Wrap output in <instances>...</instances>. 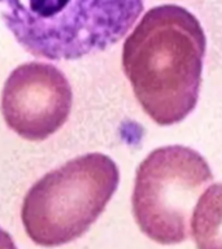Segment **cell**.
<instances>
[{
  "label": "cell",
  "instance_id": "obj_6",
  "mask_svg": "<svg viewBox=\"0 0 222 249\" xmlns=\"http://www.w3.org/2000/svg\"><path fill=\"white\" fill-rule=\"evenodd\" d=\"M191 233L198 249H222V183L210 186L199 197Z\"/></svg>",
  "mask_w": 222,
  "mask_h": 249
},
{
  "label": "cell",
  "instance_id": "obj_1",
  "mask_svg": "<svg viewBox=\"0 0 222 249\" xmlns=\"http://www.w3.org/2000/svg\"><path fill=\"white\" fill-rule=\"evenodd\" d=\"M206 39L186 8L149 9L122 47V69L136 100L160 126L179 124L195 109L202 86Z\"/></svg>",
  "mask_w": 222,
  "mask_h": 249
},
{
  "label": "cell",
  "instance_id": "obj_2",
  "mask_svg": "<svg viewBox=\"0 0 222 249\" xmlns=\"http://www.w3.org/2000/svg\"><path fill=\"white\" fill-rule=\"evenodd\" d=\"M144 0H0V16L34 57L79 60L120 42Z\"/></svg>",
  "mask_w": 222,
  "mask_h": 249
},
{
  "label": "cell",
  "instance_id": "obj_7",
  "mask_svg": "<svg viewBox=\"0 0 222 249\" xmlns=\"http://www.w3.org/2000/svg\"><path fill=\"white\" fill-rule=\"evenodd\" d=\"M0 249H18L9 233L0 227Z\"/></svg>",
  "mask_w": 222,
  "mask_h": 249
},
{
  "label": "cell",
  "instance_id": "obj_4",
  "mask_svg": "<svg viewBox=\"0 0 222 249\" xmlns=\"http://www.w3.org/2000/svg\"><path fill=\"white\" fill-rule=\"evenodd\" d=\"M212 179L205 159L191 148L152 151L138 166L132 191V214L140 231L163 245L187 240L195 201Z\"/></svg>",
  "mask_w": 222,
  "mask_h": 249
},
{
  "label": "cell",
  "instance_id": "obj_3",
  "mask_svg": "<svg viewBox=\"0 0 222 249\" xmlns=\"http://www.w3.org/2000/svg\"><path fill=\"white\" fill-rule=\"evenodd\" d=\"M118 183L116 162L103 153L79 156L47 173L23 198L27 236L46 248L81 237L104 212Z\"/></svg>",
  "mask_w": 222,
  "mask_h": 249
},
{
  "label": "cell",
  "instance_id": "obj_5",
  "mask_svg": "<svg viewBox=\"0 0 222 249\" xmlns=\"http://www.w3.org/2000/svg\"><path fill=\"white\" fill-rule=\"evenodd\" d=\"M73 92L61 70L46 62H26L7 78L1 114L12 131L30 142H42L69 118Z\"/></svg>",
  "mask_w": 222,
  "mask_h": 249
}]
</instances>
